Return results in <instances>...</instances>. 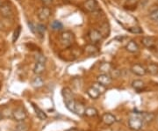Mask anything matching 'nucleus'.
I'll return each mask as SVG.
<instances>
[{"label":"nucleus","instance_id":"1","mask_svg":"<svg viewBox=\"0 0 158 131\" xmlns=\"http://www.w3.org/2000/svg\"><path fill=\"white\" fill-rule=\"evenodd\" d=\"M62 97H63V101H64V104H65V107L70 112H73L74 108H75V104H76L73 91H71V89L69 88V87H64L62 89Z\"/></svg>","mask_w":158,"mask_h":131},{"label":"nucleus","instance_id":"16","mask_svg":"<svg viewBox=\"0 0 158 131\" xmlns=\"http://www.w3.org/2000/svg\"><path fill=\"white\" fill-rule=\"evenodd\" d=\"M31 85H32V86H33L34 88L38 89V88H40V87L43 86V85H44V81H43L41 77H40V75H36V77H34V78H33V80L31 81Z\"/></svg>","mask_w":158,"mask_h":131},{"label":"nucleus","instance_id":"30","mask_svg":"<svg viewBox=\"0 0 158 131\" xmlns=\"http://www.w3.org/2000/svg\"><path fill=\"white\" fill-rule=\"evenodd\" d=\"M92 86L94 87V88H96L98 91H99L100 93H104L105 91H106V86H103V85H101V84H99L98 82H96V83H94L93 85H92Z\"/></svg>","mask_w":158,"mask_h":131},{"label":"nucleus","instance_id":"12","mask_svg":"<svg viewBox=\"0 0 158 131\" xmlns=\"http://www.w3.org/2000/svg\"><path fill=\"white\" fill-rule=\"evenodd\" d=\"M46 69V63L44 62L36 61L34 67V73L35 75H40L44 72Z\"/></svg>","mask_w":158,"mask_h":131},{"label":"nucleus","instance_id":"6","mask_svg":"<svg viewBox=\"0 0 158 131\" xmlns=\"http://www.w3.org/2000/svg\"><path fill=\"white\" fill-rule=\"evenodd\" d=\"M37 16L40 21H46L48 20L51 16V10L48 6H43L41 8H40L38 13H37Z\"/></svg>","mask_w":158,"mask_h":131},{"label":"nucleus","instance_id":"4","mask_svg":"<svg viewBox=\"0 0 158 131\" xmlns=\"http://www.w3.org/2000/svg\"><path fill=\"white\" fill-rule=\"evenodd\" d=\"M12 118H13V120H16L18 122L24 121L27 118V113L23 108L19 107L12 111Z\"/></svg>","mask_w":158,"mask_h":131},{"label":"nucleus","instance_id":"31","mask_svg":"<svg viewBox=\"0 0 158 131\" xmlns=\"http://www.w3.org/2000/svg\"><path fill=\"white\" fill-rule=\"evenodd\" d=\"M21 34V27H18L17 28L14 30V33L12 35V42H16Z\"/></svg>","mask_w":158,"mask_h":131},{"label":"nucleus","instance_id":"29","mask_svg":"<svg viewBox=\"0 0 158 131\" xmlns=\"http://www.w3.org/2000/svg\"><path fill=\"white\" fill-rule=\"evenodd\" d=\"M147 71H148L150 74L155 75L158 73V65L156 64H150L147 68Z\"/></svg>","mask_w":158,"mask_h":131},{"label":"nucleus","instance_id":"22","mask_svg":"<svg viewBox=\"0 0 158 131\" xmlns=\"http://www.w3.org/2000/svg\"><path fill=\"white\" fill-rule=\"evenodd\" d=\"M141 118L143 120V122H151L154 119H155V114H151V113H142L141 114Z\"/></svg>","mask_w":158,"mask_h":131},{"label":"nucleus","instance_id":"10","mask_svg":"<svg viewBox=\"0 0 158 131\" xmlns=\"http://www.w3.org/2000/svg\"><path fill=\"white\" fill-rule=\"evenodd\" d=\"M131 71L136 76L142 77L147 73V69H145L141 64H134L131 67Z\"/></svg>","mask_w":158,"mask_h":131},{"label":"nucleus","instance_id":"2","mask_svg":"<svg viewBox=\"0 0 158 131\" xmlns=\"http://www.w3.org/2000/svg\"><path fill=\"white\" fill-rule=\"evenodd\" d=\"M143 120L141 118V114H136L134 116L130 117V119L128 120V126L130 127L131 129L135 131L141 130L143 127Z\"/></svg>","mask_w":158,"mask_h":131},{"label":"nucleus","instance_id":"26","mask_svg":"<svg viewBox=\"0 0 158 131\" xmlns=\"http://www.w3.org/2000/svg\"><path fill=\"white\" fill-rule=\"evenodd\" d=\"M149 18L151 20L158 24V7H156L154 10L149 12Z\"/></svg>","mask_w":158,"mask_h":131},{"label":"nucleus","instance_id":"28","mask_svg":"<svg viewBox=\"0 0 158 131\" xmlns=\"http://www.w3.org/2000/svg\"><path fill=\"white\" fill-rule=\"evenodd\" d=\"M16 130L17 131H27L28 130V125L24 122V121H20L19 122L16 126Z\"/></svg>","mask_w":158,"mask_h":131},{"label":"nucleus","instance_id":"3","mask_svg":"<svg viewBox=\"0 0 158 131\" xmlns=\"http://www.w3.org/2000/svg\"><path fill=\"white\" fill-rule=\"evenodd\" d=\"M75 40V35L70 31H64L60 34V41L65 47H69L73 44Z\"/></svg>","mask_w":158,"mask_h":131},{"label":"nucleus","instance_id":"17","mask_svg":"<svg viewBox=\"0 0 158 131\" xmlns=\"http://www.w3.org/2000/svg\"><path fill=\"white\" fill-rule=\"evenodd\" d=\"M141 42L146 48L150 49V48L154 47L156 40H155L154 37H152V36H144L142 38V40H141Z\"/></svg>","mask_w":158,"mask_h":131},{"label":"nucleus","instance_id":"8","mask_svg":"<svg viewBox=\"0 0 158 131\" xmlns=\"http://www.w3.org/2000/svg\"><path fill=\"white\" fill-rule=\"evenodd\" d=\"M97 82H98L99 84H101L103 86H110L113 82V78L110 76V74L107 73H101L97 77Z\"/></svg>","mask_w":158,"mask_h":131},{"label":"nucleus","instance_id":"35","mask_svg":"<svg viewBox=\"0 0 158 131\" xmlns=\"http://www.w3.org/2000/svg\"><path fill=\"white\" fill-rule=\"evenodd\" d=\"M36 61H40V62H44L46 63V57L43 55H37L36 56Z\"/></svg>","mask_w":158,"mask_h":131},{"label":"nucleus","instance_id":"9","mask_svg":"<svg viewBox=\"0 0 158 131\" xmlns=\"http://www.w3.org/2000/svg\"><path fill=\"white\" fill-rule=\"evenodd\" d=\"M85 8L89 12H95L98 10V3L97 0H86L85 3Z\"/></svg>","mask_w":158,"mask_h":131},{"label":"nucleus","instance_id":"37","mask_svg":"<svg viewBox=\"0 0 158 131\" xmlns=\"http://www.w3.org/2000/svg\"><path fill=\"white\" fill-rule=\"evenodd\" d=\"M65 131H79L77 128H71V129H67V130Z\"/></svg>","mask_w":158,"mask_h":131},{"label":"nucleus","instance_id":"36","mask_svg":"<svg viewBox=\"0 0 158 131\" xmlns=\"http://www.w3.org/2000/svg\"><path fill=\"white\" fill-rule=\"evenodd\" d=\"M41 2L45 6H49L53 3V0H41Z\"/></svg>","mask_w":158,"mask_h":131},{"label":"nucleus","instance_id":"23","mask_svg":"<svg viewBox=\"0 0 158 131\" xmlns=\"http://www.w3.org/2000/svg\"><path fill=\"white\" fill-rule=\"evenodd\" d=\"M98 110H97L95 108H92V107H90V108H85V114L88 117H95L98 115Z\"/></svg>","mask_w":158,"mask_h":131},{"label":"nucleus","instance_id":"21","mask_svg":"<svg viewBox=\"0 0 158 131\" xmlns=\"http://www.w3.org/2000/svg\"><path fill=\"white\" fill-rule=\"evenodd\" d=\"M112 70V65L109 63H103L99 66V71L101 73H107L109 74Z\"/></svg>","mask_w":158,"mask_h":131},{"label":"nucleus","instance_id":"39","mask_svg":"<svg viewBox=\"0 0 158 131\" xmlns=\"http://www.w3.org/2000/svg\"><path fill=\"white\" fill-rule=\"evenodd\" d=\"M2 118H3V114H2V113L0 112V121H1V120H2Z\"/></svg>","mask_w":158,"mask_h":131},{"label":"nucleus","instance_id":"34","mask_svg":"<svg viewBox=\"0 0 158 131\" xmlns=\"http://www.w3.org/2000/svg\"><path fill=\"white\" fill-rule=\"evenodd\" d=\"M27 26H28L30 31L33 33V34H36V26H34L33 23L31 21H27Z\"/></svg>","mask_w":158,"mask_h":131},{"label":"nucleus","instance_id":"32","mask_svg":"<svg viewBox=\"0 0 158 131\" xmlns=\"http://www.w3.org/2000/svg\"><path fill=\"white\" fill-rule=\"evenodd\" d=\"M128 32L132 33V34H141L142 33V30H141V27H129L127 28Z\"/></svg>","mask_w":158,"mask_h":131},{"label":"nucleus","instance_id":"19","mask_svg":"<svg viewBox=\"0 0 158 131\" xmlns=\"http://www.w3.org/2000/svg\"><path fill=\"white\" fill-rule=\"evenodd\" d=\"M132 87H133L135 90H136V91H141L142 89H144V87H145V83H144L142 80L135 79L132 82Z\"/></svg>","mask_w":158,"mask_h":131},{"label":"nucleus","instance_id":"38","mask_svg":"<svg viewBox=\"0 0 158 131\" xmlns=\"http://www.w3.org/2000/svg\"><path fill=\"white\" fill-rule=\"evenodd\" d=\"M7 1H6V0H0V6H3L5 3H6Z\"/></svg>","mask_w":158,"mask_h":131},{"label":"nucleus","instance_id":"11","mask_svg":"<svg viewBox=\"0 0 158 131\" xmlns=\"http://www.w3.org/2000/svg\"><path fill=\"white\" fill-rule=\"evenodd\" d=\"M102 120L106 125L111 126L115 123L116 117L111 113H106V114H103V116H102Z\"/></svg>","mask_w":158,"mask_h":131},{"label":"nucleus","instance_id":"25","mask_svg":"<svg viewBox=\"0 0 158 131\" xmlns=\"http://www.w3.org/2000/svg\"><path fill=\"white\" fill-rule=\"evenodd\" d=\"M51 28L55 31H59V30H62L63 28V25L61 21H58V20H55L51 23Z\"/></svg>","mask_w":158,"mask_h":131},{"label":"nucleus","instance_id":"20","mask_svg":"<svg viewBox=\"0 0 158 131\" xmlns=\"http://www.w3.org/2000/svg\"><path fill=\"white\" fill-rule=\"evenodd\" d=\"M87 94H88L91 99H98L99 96L101 95V93L98 91L96 88H94L93 86H91V87H90V88L87 90Z\"/></svg>","mask_w":158,"mask_h":131},{"label":"nucleus","instance_id":"40","mask_svg":"<svg viewBox=\"0 0 158 131\" xmlns=\"http://www.w3.org/2000/svg\"><path fill=\"white\" fill-rule=\"evenodd\" d=\"M14 131H17V130H14Z\"/></svg>","mask_w":158,"mask_h":131},{"label":"nucleus","instance_id":"5","mask_svg":"<svg viewBox=\"0 0 158 131\" xmlns=\"http://www.w3.org/2000/svg\"><path fill=\"white\" fill-rule=\"evenodd\" d=\"M0 15L3 18H6V19L12 17L13 10H12V7L11 6V5L8 2H6L3 6H0Z\"/></svg>","mask_w":158,"mask_h":131},{"label":"nucleus","instance_id":"7","mask_svg":"<svg viewBox=\"0 0 158 131\" xmlns=\"http://www.w3.org/2000/svg\"><path fill=\"white\" fill-rule=\"evenodd\" d=\"M89 39L93 43V44H97L98 42H100L103 39V35L99 32V30H97V29H90L89 31Z\"/></svg>","mask_w":158,"mask_h":131},{"label":"nucleus","instance_id":"27","mask_svg":"<svg viewBox=\"0 0 158 131\" xmlns=\"http://www.w3.org/2000/svg\"><path fill=\"white\" fill-rule=\"evenodd\" d=\"M99 32H100V33L102 34L103 37H106V36H108V34H109V33H110V30H109V26H108V24L105 23L104 25H102L101 28H100V30H99Z\"/></svg>","mask_w":158,"mask_h":131},{"label":"nucleus","instance_id":"18","mask_svg":"<svg viewBox=\"0 0 158 131\" xmlns=\"http://www.w3.org/2000/svg\"><path fill=\"white\" fill-rule=\"evenodd\" d=\"M126 49L130 53H137L139 51V46L135 40H130L126 46Z\"/></svg>","mask_w":158,"mask_h":131},{"label":"nucleus","instance_id":"14","mask_svg":"<svg viewBox=\"0 0 158 131\" xmlns=\"http://www.w3.org/2000/svg\"><path fill=\"white\" fill-rule=\"evenodd\" d=\"M32 105H33V108L34 109V112H35V114H36V116L39 118L40 120H47V118H48V115L46 114L45 112L42 110V109H40L38 107V106H36L35 104L34 103H32Z\"/></svg>","mask_w":158,"mask_h":131},{"label":"nucleus","instance_id":"33","mask_svg":"<svg viewBox=\"0 0 158 131\" xmlns=\"http://www.w3.org/2000/svg\"><path fill=\"white\" fill-rule=\"evenodd\" d=\"M110 76L112 77V78H117L119 77V75H120V72H119V70H111V71H110Z\"/></svg>","mask_w":158,"mask_h":131},{"label":"nucleus","instance_id":"13","mask_svg":"<svg viewBox=\"0 0 158 131\" xmlns=\"http://www.w3.org/2000/svg\"><path fill=\"white\" fill-rule=\"evenodd\" d=\"M85 52L89 56H96L98 54V49L95 44H88L85 46Z\"/></svg>","mask_w":158,"mask_h":131},{"label":"nucleus","instance_id":"24","mask_svg":"<svg viewBox=\"0 0 158 131\" xmlns=\"http://www.w3.org/2000/svg\"><path fill=\"white\" fill-rule=\"evenodd\" d=\"M46 32V27L43 24H38L36 26V33L38 35H40L41 38L44 37V34Z\"/></svg>","mask_w":158,"mask_h":131},{"label":"nucleus","instance_id":"15","mask_svg":"<svg viewBox=\"0 0 158 131\" xmlns=\"http://www.w3.org/2000/svg\"><path fill=\"white\" fill-rule=\"evenodd\" d=\"M85 105H84L83 103L77 102V101H76L73 113H75L76 114H77L78 116H83V115H85Z\"/></svg>","mask_w":158,"mask_h":131}]
</instances>
